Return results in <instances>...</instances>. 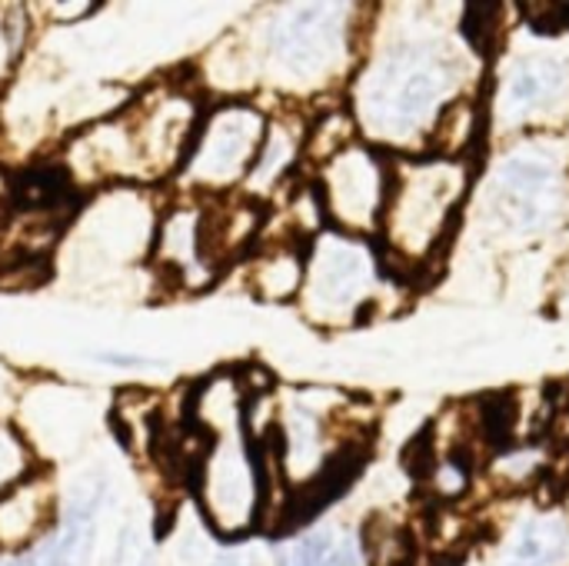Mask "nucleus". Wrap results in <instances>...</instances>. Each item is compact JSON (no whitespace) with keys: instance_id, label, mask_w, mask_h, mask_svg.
Here are the masks:
<instances>
[{"instance_id":"obj_1","label":"nucleus","mask_w":569,"mask_h":566,"mask_svg":"<svg viewBox=\"0 0 569 566\" xmlns=\"http://www.w3.org/2000/svg\"><path fill=\"white\" fill-rule=\"evenodd\" d=\"M207 97L187 77H167L123 100L117 110L87 120L67 140L60 163L73 187H147L173 183Z\"/></svg>"},{"instance_id":"obj_2","label":"nucleus","mask_w":569,"mask_h":566,"mask_svg":"<svg viewBox=\"0 0 569 566\" xmlns=\"http://www.w3.org/2000/svg\"><path fill=\"white\" fill-rule=\"evenodd\" d=\"M463 80L467 60L453 43L423 33H393L353 73L350 117L357 133L377 150L420 147L460 100Z\"/></svg>"},{"instance_id":"obj_3","label":"nucleus","mask_w":569,"mask_h":566,"mask_svg":"<svg viewBox=\"0 0 569 566\" xmlns=\"http://www.w3.org/2000/svg\"><path fill=\"white\" fill-rule=\"evenodd\" d=\"M187 417L200 430L190 494L203 527L223 544L250 537L270 507L267 460L247 424V384L227 370L187 394Z\"/></svg>"},{"instance_id":"obj_4","label":"nucleus","mask_w":569,"mask_h":566,"mask_svg":"<svg viewBox=\"0 0 569 566\" xmlns=\"http://www.w3.org/2000/svg\"><path fill=\"white\" fill-rule=\"evenodd\" d=\"M347 3H283L253 20L250 33L223 37L237 87L253 100L263 87L280 100H307L350 73L357 60V17Z\"/></svg>"},{"instance_id":"obj_5","label":"nucleus","mask_w":569,"mask_h":566,"mask_svg":"<svg viewBox=\"0 0 569 566\" xmlns=\"http://www.w3.org/2000/svg\"><path fill=\"white\" fill-rule=\"evenodd\" d=\"M470 190L467 157H397L390 160V187L380 217L383 260L420 267L453 227V217Z\"/></svg>"},{"instance_id":"obj_6","label":"nucleus","mask_w":569,"mask_h":566,"mask_svg":"<svg viewBox=\"0 0 569 566\" xmlns=\"http://www.w3.org/2000/svg\"><path fill=\"white\" fill-rule=\"evenodd\" d=\"M270 110L253 97L207 100L187 157L173 177L180 197H227L237 193L260 153Z\"/></svg>"},{"instance_id":"obj_7","label":"nucleus","mask_w":569,"mask_h":566,"mask_svg":"<svg viewBox=\"0 0 569 566\" xmlns=\"http://www.w3.org/2000/svg\"><path fill=\"white\" fill-rule=\"evenodd\" d=\"M380 277V257L367 237L327 227L307 244L297 307L317 327H353L377 307Z\"/></svg>"},{"instance_id":"obj_8","label":"nucleus","mask_w":569,"mask_h":566,"mask_svg":"<svg viewBox=\"0 0 569 566\" xmlns=\"http://www.w3.org/2000/svg\"><path fill=\"white\" fill-rule=\"evenodd\" d=\"M567 214L569 187L557 153L523 147L500 157L480 203V220L490 237L533 240L557 230Z\"/></svg>"},{"instance_id":"obj_9","label":"nucleus","mask_w":569,"mask_h":566,"mask_svg":"<svg viewBox=\"0 0 569 566\" xmlns=\"http://www.w3.org/2000/svg\"><path fill=\"white\" fill-rule=\"evenodd\" d=\"M313 187L323 203L327 227L370 237L380 230L390 187V157L363 140H353L313 167Z\"/></svg>"},{"instance_id":"obj_10","label":"nucleus","mask_w":569,"mask_h":566,"mask_svg":"<svg viewBox=\"0 0 569 566\" xmlns=\"http://www.w3.org/2000/svg\"><path fill=\"white\" fill-rule=\"evenodd\" d=\"M147 257L157 280L180 294L207 290L223 277L203 247V197L173 193L163 200Z\"/></svg>"},{"instance_id":"obj_11","label":"nucleus","mask_w":569,"mask_h":566,"mask_svg":"<svg viewBox=\"0 0 569 566\" xmlns=\"http://www.w3.org/2000/svg\"><path fill=\"white\" fill-rule=\"evenodd\" d=\"M569 100V57L530 50L507 63L493 90V120L500 130L553 120Z\"/></svg>"},{"instance_id":"obj_12","label":"nucleus","mask_w":569,"mask_h":566,"mask_svg":"<svg viewBox=\"0 0 569 566\" xmlns=\"http://www.w3.org/2000/svg\"><path fill=\"white\" fill-rule=\"evenodd\" d=\"M13 424L27 437V444L33 447L37 460L43 454V444L53 447L50 450V460H60V457L73 454L77 444L87 437L90 410H87L80 390L60 387V384H43V387L23 390V397H20V417Z\"/></svg>"},{"instance_id":"obj_13","label":"nucleus","mask_w":569,"mask_h":566,"mask_svg":"<svg viewBox=\"0 0 569 566\" xmlns=\"http://www.w3.org/2000/svg\"><path fill=\"white\" fill-rule=\"evenodd\" d=\"M307 123L310 120H303L290 107L270 113L260 153H257V160H253V167H250V173H247V180H243V187L237 193H243V197H250V200H257L263 207H273L297 183V173L303 167Z\"/></svg>"},{"instance_id":"obj_14","label":"nucleus","mask_w":569,"mask_h":566,"mask_svg":"<svg viewBox=\"0 0 569 566\" xmlns=\"http://www.w3.org/2000/svg\"><path fill=\"white\" fill-rule=\"evenodd\" d=\"M60 517V490L50 467H37L27 480L0 494V557H17L40 544Z\"/></svg>"},{"instance_id":"obj_15","label":"nucleus","mask_w":569,"mask_h":566,"mask_svg":"<svg viewBox=\"0 0 569 566\" xmlns=\"http://www.w3.org/2000/svg\"><path fill=\"white\" fill-rule=\"evenodd\" d=\"M303 244L293 240H273L260 237L257 247L243 257V280L247 290L257 294L267 304H287L297 300L303 287Z\"/></svg>"},{"instance_id":"obj_16","label":"nucleus","mask_w":569,"mask_h":566,"mask_svg":"<svg viewBox=\"0 0 569 566\" xmlns=\"http://www.w3.org/2000/svg\"><path fill=\"white\" fill-rule=\"evenodd\" d=\"M569 520L560 514H530L510 534L500 566H567Z\"/></svg>"},{"instance_id":"obj_17","label":"nucleus","mask_w":569,"mask_h":566,"mask_svg":"<svg viewBox=\"0 0 569 566\" xmlns=\"http://www.w3.org/2000/svg\"><path fill=\"white\" fill-rule=\"evenodd\" d=\"M360 550L370 566H410L413 560L410 534L390 517H370V524L360 534Z\"/></svg>"},{"instance_id":"obj_18","label":"nucleus","mask_w":569,"mask_h":566,"mask_svg":"<svg viewBox=\"0 0 569 566\" xmlns=\"http://www.w3.org/2000/svg\"><path fill=\"white\" fill-rule=\"evenodd\" d=\"M37 467H43V464L37 460L27 437L17 430L13 420L0 417V494L17 487L20 480H27Z\"/></svg>"},{"instance_id":"obj_19","label":"nucleus","mask_w":569,"mask_h":566,"mask_svg":"<svg viewBox=\"0 0 569 566\" xmlns=\"http://www.w3.org/2000/svg\"><path fill=\"white\" fill-rule=\"evenodd\" d=\"M337 530L330 527H310L290 540H283L277 550H273V564L270 566H317L327 554L330 547L337 544Z\"/></svg>"},{"instance_id":"obj_20","label":"nucleus","mask_w":569,"mask_h":566,"mask_svg":"<svg viewBox=\"0 0 569 566\" xmlns=\"http://www.w3.org/2000/svg\"><path fill=\"white\" fill-rule=\"evenodd\" d=\"M547 474V460L537 454V450H513V454H503L497 464H493V470H490V477H497L503 487H510V490H520V487H530L537 477H543Z\"/></svg>"},{"instance_id":"obj_21","label":"nucleus","mask_w":569,"mask_h":566,"mask_svg":"<svg viewBox=\"0 0 569 566\" xmlns=\"http://www.w3.org/2000/svg\"><path fill=\"white\" fill-rule=\"evenodd\" d=\"M23 10L17 7L13 13H7V7H0V87L10 80L23 43L30 37V17H20Z\"/></svg>"},{"instance_id":"obj_22","label":"nucleus","mask_w":569,"mask_h":566,"mask_svg":"<svg viewBox=\"0 0 569 566\" xmlns=\"http://www.w3.org/2000/svg\"><path fill=\"white\" fill-rule=\"evenodd\" d=\"M153 554H150V537L143 530V524H127L120 530L117 540V554H113V566H150Z\"/></svg>"},{"instance_id":"obj_23","label":"nucleus","mask_w":569,"mask_h":566,"mask_svg":"<svg viewBox=\"0 0 569 566\" xmlns=\"http://www.w3.org/2000/svg\"><path fill=\"white\" fill-rule=\"evenodd\" d=\"M90 360H97L103 367H117V370H153L160 364L153 357L130 354V350H90Z\"/></svg>"},{"instance_id":"obj_24","label":"nucleus","mask_w":569,"mask_h":566,"mask_svg":"<svg viewBox=\"0 0 569 566\" xmlns=\"http://www.w3.org/2000/svg\"><path fill=\"white\" fill-rule=\"evenodd\" d=\"M317 566H367L363 560V550H360V537H350V534H340L337 544L330 547V554L320 560Z\"/></svg>"},{"instance_id":"obj_25","label":"nucleus","mask_w":569,"mask_h":566,"mask_svg":"<svg viewBox=\"0 0 569 566\" xmlns=\"http://www.w3.org/2000/svg\"><path fill=\"white\" fill-rule=\"evenodd\" d=\"M43 10L50 13L47 17L50 23H77L90 13H97L100 3H60V0H53V3H43Z\"/></svg>"},{"instance_id":"obj_26","label":"nucleus","mask_w":569,"mask_h":566,"mask_svg":"<svg viewBox=\"0 0 569 566\" xmlns=\"http://www.w3.org/2000/svg\"><path fill=\"white\" fill-rule=\"evenodd\" d=\"M210 566H263V560L250 547H227L210 560Z\"/></svg>"}]
</instances>
